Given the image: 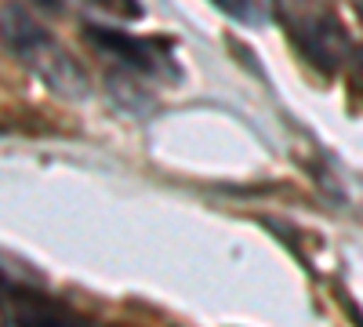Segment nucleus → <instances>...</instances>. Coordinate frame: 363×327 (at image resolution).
I'll return each mask as SVG.
<instances>
[{
  "instance_id": "2",
  "label": "nucleus",
  "mask_w": 363,
  "mask_h": 327,
  "mask_svg": "<svg viewBox=\"0 0 363 327\" xmlns=\"http://www.w3.org/2000/svg\"><path fill=\"white\" fill-rule=\"evenodd\" d=\"M277 15L287 22V37L301 58L320 73H338L352 58L356 48L345 33V22L327 0H277Z\"/></svg>"
},
{
  "instance_id": "4",
  "label": "nucleus",
  "mask_w": 363,
  "mask_h": 327,
  "mask_svg": "<svg viewBox=\"0 0 363 327\" xmlns=\"http://www.w3.org/2000/svg\"><path fill=\"white\" fill-rule=\"evenodd\" d=\"M87 11H95L99 18H109L113 29L124 26V22H142L145 18V8L142 0H80Z\"/></svg>"
},
{
  "instance_id": "1",
  "label": "nucleus",
  "mask_w": 363,
  "mask_h": 327,
  "mask_svg": "<svg viewBox=\"0 0 363 327\" xmlns=\"http://www.w3.org/2000/svg\"><path fill=\"white\" fill-rule=\"evenodd\" d=\"M0 40L15 55V62H22L33 77H40L55 95H66V99L87 95V77L77 66V58L22 4H8L0 11Z\"/></svg>"
},
{
  "instance_id": "5",
  "label": "nucleus",
  "mask_w": 363,
  "mask_h": 327,
  "mask_svg": "<svg viewBox=\"0 0 363 327\" xmlns=\"http://www.w3.org/2000/svg\"><path fill=\"white\" fill-rule=\"evenodd\" d=\"M0 327H4V313H0Z\"/></svg>"
},
{
  "instance_id": "3",
  "label": "nucleus",
  "mask_w": 363,
  "mask_h": 327,
  "mask_svg": "<svg viewBox=\"0 0 363 327\" xmlns=\"http://www.w3.org/2000/svg\"><path fill=\"white\" fill-rule=\"evenodd\" d=\"M211 4L247 29H262L277 18V0H211Z\"/></svg>"
}]
</instances>
